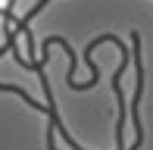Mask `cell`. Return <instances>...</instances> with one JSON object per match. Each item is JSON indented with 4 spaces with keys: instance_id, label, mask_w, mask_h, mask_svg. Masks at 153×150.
<instances>
[{
    "instance_id": "obj_1",
    "label": "cell",
    "mask_w": 153,
    "mask_h": 150,
    "mask_svg": "<svg viewBox=\"0 0 153 150\" xmlns=\"http://www.w3.org/2000/svg\"><path fill=\"white\" fill-rule=\"evenodd\" d=\"M128 63H131V53H125L122 63H119V69H116V75H113V94H116V100H119V119H116V147H119V150H125V94H122V75H125V69H128Z\"/></svg>"
},
{
    "instance_id": "obj_2",
    "label": "cell",
    "mask_w": 153,
    "mask_h": 150,
    "mask_svg": "<svg viewBox=\"0 0 153 150\" xmlns=\"http://www.w3.org/2000/svg\"><path fill=\"white\" fill-rule=\"evenodd\" d=\"M47 3H53V0H38V3H34V6H31V10H28V13H25V16H22V19H16V28H19V31H22V35H25V41H28V50H31V53H34V38H31V28H28V22H31V19H34V16H38V13H41V10H44V6H47Z\"/></svg>"
}]
</instances>
